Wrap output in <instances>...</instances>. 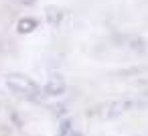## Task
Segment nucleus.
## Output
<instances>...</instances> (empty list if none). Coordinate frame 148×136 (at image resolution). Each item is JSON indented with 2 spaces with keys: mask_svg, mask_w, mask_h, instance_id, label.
Segmentation results:
<instances>
[{
  "mask_svg": "<svg viewBox=\"0 0 148 136\" xmlns=\"http://www.w3.org/2000/svg\"><path fill=\"white\" fill-rule=\"evenodd\" d=\"M35 29H37V19H33V16H25V19H21L16 23V31L23 33V35H29Z\"/></svg>",
  "mask_w": 148,
  "mask_h": 136,
  "instance_id": "nucleus-4",
  "label": "nucleus"
},
{
  "mask_svg": "<svg viewBox=\"0 0 148 136\" xmlns=\"http://www.w3.org/2000/svg\"><path fill=\"white\" fill-rule=\"evenodd\" d=\"M4 83L14 95H18L23 100H39V95H41V87L23 73H8L4 77Z\"/></svg>",
  "mask_w": 148,
  "mask_h": 136,
  "instance_id": "nucleus-1",
  "label": "nucleus"
},
{
  "mask_svg": "<svg viewBox=\"0 0 148 136\" xmlns=\"http://www.w3.org/2000/svg\"><path fill=\"white\" fill-rule=\"evenodd\" d=\"M138 104L134 100H108V102H101V104L93 106L89 110V116L101 118V120H112V118H118V116L130 112Z\"/></svg>",
  "mask_w": 148,
  "mask_h": 136,
  "instance_id": "nucleus-2",
  "label": "nucleus"
},
{
  "mask_svg": "<svg viewBox=\"0 0 148 136\" xmlns=\"http://www.w3.org/2000/svg\"><path fill=\"white\" fill-rule=\"evenodd\" d=\"M16 2H21V4H25V6H31V4L37 2V0H16Z\"/></svg>",
  "mask_w": 148,
  "mask_h": 136,
  "instance_id": "nucleus-6",
  "label": "nucleus"
},
{
  "mask_svg": "<svg viewBox=\"0 0 148 136\" xmlns=\"http://www.w3.org/2000/svg\"><path fill=\"white\" fill-rule=\"evenodd\" d=\"M65 81L59 77V75H55V77H51L49 81H47V85H45V93L47 95H51V98H55V95H61L63 91H65Z\"/></svg>",
  "mask_w": 148,
  "mask_h": 136,
  "instance_id": "nucleus-3",
  "label": "nucleus"
},
{
  "mask_svg": "<svg viewBox=\"0 0 148 136\" xmlns=\"http://www.w3.org/2000/svg\"><path fill=\"white\" fill-rule=\"evenodd\" d=\"M47 21H49V23H59V21H63V10H59V8H55V6L47 8Z\"/></svg>",
  "mask_w": 148,
  "mask_h": 136,
  "instance_id": "nucleus-5",
  "label": "nucleus"
}]
</instances>
